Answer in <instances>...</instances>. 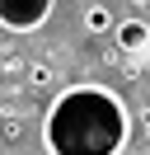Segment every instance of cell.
Returning <instances> with one entry per match:
<instances>
[{"label": "cell", "mask_w": 150, "mask_h": 155, "mask_svg": "<svg viewBox=\"0 0 150 155\" xmlns=\"http://www.w3.org/2000/svg\"><path fill=\"white\" fill-rule=\"evenodd\" d=\"M127 136H131L127 104L99 85L61 89L42 117L47 155H122Z\"/></svg>", "instance_id": "6da1fadb"}, {"label": "cell", "mask_w": 150, "mask_h": 155, "mask_svg": "<svg viewBox=\"0 0 150 155\" xmlns=\"http://www.w3.org/2000/svg\"><path fill=\"white\" fill-rule=\"evenodd\" d=\"M52 19V0H0V28L33 33Z\"/></svg>", "instance_id": "7a4b0ae2"}, {"label": "cell", "mask_w": 150, "mask_h": 155, "mask_svg": "<svg viewBox=\"0 0 150 155\" xmlns=\"http://www.w3.org/2000/svg\"><path fill=\"white\" fill-rule=\"evenodd\" d=\"M112 42H117V52H150V24L145 19H117V28H112Z\"/></svg>", "instance_id": "3957f363"}, {"label": "cell", "mask_w": 150, "mask_h": 155, "mask_svg": "<svg viewBox=\"0 0 150 155\" xmlns=\"http://www.w3.org/2000/svg\"><path fill=\"white\" fill-rule=\"evenodd\" d=\"M112 28H117L112 10H108V5H99V0H89V5H84V33L99 38V33H112Z\"/></svg>", "instance_id": "277c9868"}, {"label": "cell", "mask_w": 150, "mask_h": 155, "mask_svg": "<svg viewBox=\"0 0 150 155\" xmlns=\"http://www.w3.org/2000/svg\"><path fill=\"white\" fill-rule=\"evenodd\" d=\"M28 85H33V89L56 85V66H52V61H33V66H28Z\"/></svg>", "instance_id": "5b68a950"}, {"label": "cell", "mask_w": 150, "mask_h": 155, "mask_svg": "<svg viewBox=\"0 0 150 155\" xmlns=\"http://www.w3.org/2000/svg\"><path fill=\"white\" fill-rule=\"evenodd\" d=\"M19 136H24V122L19 117H5L0 122V141H19Z\"/></svg>", "instance_id": "8992f818"}, {"label": "cell", "mask_w": 150, "mask_h": 155, "mask_svg": "<svg viewBox=\"0 0 150 155\" xmlns=\"http://www.w3.org/2000/svg\"><path fill=\"white\" fill-rule=\"evenodd\" d=\"M84 5H89V0H84Z\"/></svg>", "instance_id": "52a82bcc"}]
</instances>
